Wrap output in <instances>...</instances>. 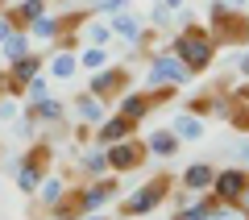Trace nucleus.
I'll return each mask as SVG.
<instances>
[{"label": "nucleus", "instance_id": "obj_1", "mask_svg": "<svg viewBox=\"0 0 249 220\" xmlns=\"http://www.w3.org/2000/svg\"><path fill=\"white\" fill-rule=\"evenodd\" d=\"M166 46L191 67V75H204L216 62V42H212V34H208V25H199V21H191V25H183V29H170Z\"/></svg>", "mask_w": 249, "mask_h": 220}, {"label": "nucleus", "instance_id": "obj_2", "mask_svg": "<svg viewBox=\"0 0 249 220\" xmlns=\"http://www.w3.org/2000/svg\"><path fill=\"white\" fill-rule=\"evenodd\" d=\"M170 195H175V179L162 170V175L145 179L133 195H124V200H121V216H124V220H145V216H154Z\"/></svg>", "mask_w": 249, "mask_h": 220}, {"label": "nucleus", "instance_id": "obj_3", "mask_svg": "<svg viewBox=\"0 0 249 220\" xmlns=\"http://www.w3.org/2000/svg\"><path fill=\"white\" fill-rule=\"evenodd\" d=\"M196 79L191 75V67H187L183 58H178L170 46H162L158 54H150V62H145V88H158V83H175V88H187V83Z\"/></svg>", "mask_w": 249, "mask_h": 220}, {"label": "nucleus", "instance_id": "obj_4", "mask_svg": "<svg viewBox=\"0 0 249 220\" xmlns=\"http://www.w3.org/2000/svg\"><path fill=\"white\" fill-rule=\"evenodd\" d=\"M208 34H212L216 50H245L249 46V17L245 13H224V17L208 21Z\"/></svg>", "mask_w": 249, "mask_h": 220}, {"label": "nucleus", "instance_id": "obj_5", "mask_svg": "<svg viewBox=\"0 0 249 220\" xmlns=\"http://www.w3.org/2000/svg\"><path fill=\"white\" fill-rule=\"evenodd\" d=\"M108 150V170L112 175H133V170L145 166V158H150V150H145V141L137 137H124V141H112V146H104Z\"/></svg>", "mask_w": 249, "mask_h": 220}, {"label": "nucleus", "instance_id": "obj_6", "mask_svg": "<svg viewBox=\"0 0 249 220\" xmlns=\"http://www.w3.org/2000/svg\"><path fill=\"white\" fill-rule=\"evenodd\" d=\"M129 88H133V71L124 67V62H108V67L96 71L91 83H88V92H91V96H100V100H121Z\"/></svg>", "mask_w": 249, "mask_h": 220}, {"label": "nucleus", "instance_id": "obj_7", "mask_svg": "<svg viewBox=\"0 0 249 220\" xmlns=\"http://www.w3.org/2000/svg\"><path fill=\"white\" fill-rule=\"evenodd\" d=\"M212 195H216L220 203H232V208H237V203L249 195V170L241 166V162H232V166L216 170V179H212Z\"/></svg>", "mask_w": 249, "mask_h": 220}, {"label": "nucleus", "instance_id": "obj_8", "mask_svg": "<svg viewBox=\"0 0 249 220\" xmlns=\"http://www.w3.org/2000/svg\"><path fill=\"white\" fill-rule=\"evenodd\" d=\"M133 133H137V121H133V116H124V112H108L104 121L96 125L91 141H96V146H112V141H124V137H133Z\"/></svg>", "mask_w": 249, "mask_h": 220}, {"label": "nucleus", "instance_id": "obj_9", "mask_svg": "<svg viewBox=\"0 0 249 220\" xmlns=\"http://www.w3.org/2000/svg\"><path fill=\"white\" fill-rule=\"evenodd\" d=\"M145 150H150V158H162V162H170L178 150H183V141H178V133L170 129V125H162V129H154V133H145Z\"/></svg>", "mask_w": 249, "mask_h": 220}, {"label": "nucleus", "instance_id": "obj_10", "mask_svg": "<svg viewBox=\"0 0 249 220\" xmlns=\"http://www.w3.org/2000/svg\"><path fill=\"white\" fill-rule=\"evenodd\" d=\"M46 75H50V79H58V83L75 79V75H79V54L67 50V46H54L50 58H46Z\"/></svg>", "mask_w": 249, "mask_h": 220}, {"label": "nucleus", "instance_id": "obj_11", "mask_svg": "<svg viewBox=\"0 0 249 220\" xmlns=\"http://www.w3.org/2000/svg\"><path fill=\"white\" fill-rule=\"evenodd\" d=\"M170 129L178 133V141H204V133H208V116L178 108V112L170 116Z\"/></svg>", "mask_w": 249, "mask_h": 220}, {"label": "nucleus", "instance_id": "obj_12", "mask_svg": "<svg viewBox=\"0 0 249 220\" xmlns=\"http://www.w3.org/2000/svg\"><path fill=\"white\" fill-rule=\"evenodd\" d=\"M116 112H124V116H133V121L142 125L145 116L154 112V100H150V92H124V96L116 100Z\"/></svg>", "mask_w": 249, "mask_h": 220}, {"label": "nucleus", "instance_id": "obj_13", "mask_svg": "<svg viewBox=\"0 0 249 220\" xmlns=\"http://www.w3.org/2000/svg\"><path fill=\"white\" fill-rule=\"evenodd\" d=\"M108 21H112V34L121 37V42H129V46H133L137 37L145 34V21L137 17L133 9H124V13H116V17H108Z\"/></svg>", "mask_w": 249, "mask_h": 220}, {"label": "nucleus", "instance_id": "obj_14", "mask_svg": "<svg viewBox=\"0 0 249 220\" xmlns=\"http://www.w3.org/2000/svg\"><path fill=\"white\" fill-rule=\"evenodd\" d=\"M75 116H79V121H88L91 129H96V125L108 116V100H100V96H91V92H83V96H75Z\"/></svg>", "mask_w": 249, "mask_h": 220}, {"label": "nucleus", "instance_id": "obj_15", "mask_svg": "<svg viewBox=\"0 0 249 220\" xmlns=\"http://www.w3.org/2000/svg\"><path fill=\"white\" fill-rule=\"evenodd\" d=\"M212 179H216V166L212 162H191V166L183 170V187L187 191H212Z\"/></svg>", "mask_w": 249, "mask_h": 220}, {"label": "nucleus", "instance_id": "obj_16", "mask_svg": "<svg viewBox=\"0 0 249 220\" xmlns=\"http://www.w3.org/2000/svg\"><path fill=\"white\" fill-rule=\"evenodd\" d=\"M9 13L17 17V25H21V29H29L37 17H46V13H50V0H13Z\"/></svg>", "mask_w": 249, "mask_h": 220}, {"label": "nucleus", "instance_id": "obj_17", "mask_svg": "<svg viewBox=\"0 0 249 220\" xmlns=\"http://www.w3.org/2000/svg\"><path fill=\"white\" fill-rule=\"evenodd\" d=\"M29 50H34V34H29V29H17V34H9L0 42V58L4 62H17L21 54H29Z\"/></svg>", "mask_w": 249, "mask_h": 220}, {"label": "nucleus", "instance_id": "obj_18", "mask_svg": "<svg viewBox=\"0 0 249 220\" xmlns=\"http://www.w3.org/2000/svg\"><path fill=\"white\" fill-rule=\"evenodd\" d=\"M29 108L37 112V125H62L67 121V100H58V96H46V100H37Z\"/></svg>", "mask_w": 249, "mask_h": 220}, {"label": "nucleus", "instance_id": "obj_19", "mask_svg": "<svg viewBox=\"0 0 249 220\" xmlns=\"http://www.w3.org/2000/svg\"><path fill=\"white\" fill-rule=\"evenodd\" d=\"M67 187H71V183H67L62 175H46V179H42V187H37V203H42V208L50 212L54 203H58L62 195H67Z\"/></svg>", "mask_w": 249, "mask_h": 220}, {"label": "nucleus", "instance_id": "obj_20", "mask_svg": "<svg viewBox=\"0 0 249 220\" xmlns=\"http://www.w3.org/2000/svg\"><path fill=\"white\" fill-rule=\"evenodd\" d=\"M79 170H83L88 179H104V175H112V170H108V150H104V146H91V150L79 158Z\"/></svg>", "mask_w": 249, "mask_h": 220}, {"label": "nucleus", "instance_id": "obj_21", "mask_svg": "<svg viewBox=\"0 0 249 220\" xmlns=\"http://www.w3.org/2000/svg\"><path fill=\"white\" fill-rule=\"evenodd\" d=\"M29 34H34V42H58V34H62V13H46V17H37L34 25H29Z\"/></svg>", "mask_w": 249, "mask_h": 220}, {"label": "nucleus", "instance_id": "obj_22", "mask_svg": "<svg viewBox=\"0 0 249 220\" xmlns=\"http://www.w3.org/2000/svg\"><path fill=\"white\" fill-rule=\"evenodd\" d=\"M13 179H17V191H21V195H37V187H42L46 170H42V166H29V162H21Z\"/></svg>", "mask_w": 249, "mask_h": 220}, {"label": "nucleus", "instance_id": "obj_23", "mask_svg": "<svg viewBox=\"0 0 249 220\" xmlns=\"http://www.w3.org/2000/svg\"><path fill=\"white\" fill-rule=\"evenodd\" d=\"M75 54H79V67L91 71V75H96V71H104L108 62H112V58H108V46H79Z\"/></svg>", "mask_w": 249, "mask_h": 220}, {"label": "nucleus", "instance_id": "obj_24", "mask_svg": "<svg viewBox=\"0 0 249 220\" xmlns=\"http://www.w3.org/2000/svg\"><path fill=\"white\" fill-rule=\"evenodd\" d=\"M46 96H50V75L42 71V75H34V79L25 83V104H37V100H46Z\"/></svg>", "mask_w": 249, "mask_h": 220}, {"label": "nucleus", "instance_id": "obj_25", "mask_svg": "<svg viewBox=\"0 0 249 220\" xmlns=\"http://www.w3.org/2000/svg\"><path fill=\"white\" fill-rule=\"evenodd\" d=\"M150 25H154V29H162V34H170V29H175V13H170L166 4H158V0H154V9H150Z\"/></svg>", "mask_w": 249, "mask_h": 220}, {"label": "nucleus", "instance_id": "obj_26", "mask_svg": "<svg viewBox=\"0 0 249 220\" xmlns=\"http://www.w3.org/2000/svg\"><path fill=\"white\" fill-rule=\"evenodd\" d=\"M124 9H133V0H96V17H116V13H124Z\"/></svg>", "mask_w": 249, "mask_h": 220}, {"label": "nucleus", "instance_id": "obj_27", "mask_svg": "<svg viewBox=\"0 0 249 220\" xmlns=\"http://www.w3.org/2000/svg\"><path fill=\"white\" fill-rule=\"evenodd\" d=\"M21 116V104H17V96H0V125H13Z\"/></svg>", "mask_w": 249, "mask_h": 220}, {"label": "nucleus", "instance_id": "obj_28", "mask_svg": "<svg viewBox=\"0 0 249 220\" xmlns=\"http://www.w3.org/2000/svg\"><path fill=\"white\" fill-rule=\"evenodd\" d=\"M229 158H232V162H241V166L249 162V133H245L241 141H229Z\"/></svg>", "mask_w": 249, "mask_h": 220}, {"label": "nucleus", "instance_id": "obj_29", "mask_svg": "<svg viewBox=\"0 0 249 220\" xmlns=\"http://www.w3.org/2000/svg\"><path fill=\"white\" fill-rule=\"evenodd\" d=\"M17 29H21V25H17V17H13V13L4 9V13H0V42H4L9 34H17Z\"/></svg>", "mask_w": 249, "mask_h": 220}, {"label": "nucleus", "instance_id": "obj_30", "mask_svg": "<svg viewBox=\"0 0 249 220\" xmlns=\"http://www.w3.org/2000/svg\"><path fill=\"white\" fill-rule=\"evenodd\" d=\"M237 75H241V79H249V50L237 58Z\"/></svg>", "mask_w": 249, "mask_h": 220}, {"label": "nucleus", "instance_id": "obj_31", "mask_svg": "<svg viewBox=\"0 0 249 220\" xmlns=\"http://www.w3.org/2000/svg\"><path fill=\"white\" fill-rule=\"evenodd\" d=\"M158 4H166L170 13H178V9H183V4H187V0H158Z\"/></svg>", "mask_w": 249, "mask_h": 220}, {"label": "nucleus", "instance_id": "obj_32", "mask_svg": "<svg viewBox=\"0 0 249 220\" xmlns=\"http://www.w3.org/2000/svg\"><path fill=\"white\" fill-rule=\"evenodd\" d=\"M237 208H241V216H245V220H249V195H245V200H241V203H237Z\"/></svg>", "mask_w": 249, "mask_h": 220}, {"label": "nucleus", "instance_id": "obj_33", "mask_svg": "<svg viewBox=\"0 0 249 220\" xmlns=\"http://www.w3.org/2000/svg\"><path fill=\"white\" fill-rule=\"evenodd\" d=\"M79 220H104V216H100V212H83Z\"/></svg>", "mask_w": 249, "mask_h": 220}, {"label": "nucleus", "instance_id": "obj_34", "mask_svg": "<svg viewBox=\"0 0 249 220\" xmlns=\"http://www.w3.org/2000/svg\"><path fill=\"white\" fill-rule=\"evenodd\" d=\"M9 4H13V0H0V13H4V9H9Z\"/></svg>", "mask_w": 249, "mask_h": 220}, {"label": "nucleus", "instance_id": "obj_35", "mask_svg": "<svg viewBox=\"0 0 249 220\" xmlns=\"http://www.w3.org/2000/svg\"><path fill=\"white\" fill-rule=\"evenodd\" d=\"M46 220H58V216H50V212H46Z\"/></svg>", "mask_w": 249, "mask_h": 220}, {"label": "nucleus", "instance_id": "obj_36", "mask_svg": "<svg viewBox=\"0 0 249 220\" xmlns=\"http://www.w3.org/2000/svg\"><path fill=\"white\" fill-rule=\"evenodd\" d=\"M116 220H124V216H116Z\"/></svg>", "mask_w": 249, "mask_h": 220}, {"label": "nucleus", "instance_id": "obj_37", "mask_svg": "<svg viewBox=\"0 0 249 220\" xmlns=\"http://www.w3.org/2000/svg\"><path fill=\"white\" fill-rule=\"evenodd\" d=\"M245 17H249V13H245Z\"/></svg>", "mask_w": 249, "mask_h": 220}]
</instances>
